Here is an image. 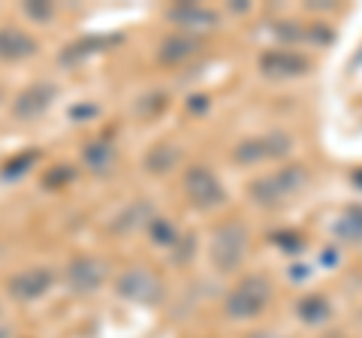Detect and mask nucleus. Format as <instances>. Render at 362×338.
Listing matches in <instances>:
<instances>
[{"mask_svg":"<svg viewBox=\"0 0 362 338\" xmlns=\"http://www.w3.org/2000/svg\"><path fill=\"white\" fill-rule=\"evenodd\" d=\"M115 290L121 293L124 299L145 302V305H151V302H157V299L163 296L160 278H157L154 272H148V269H127V272L118 278Z\"/></svg>","mask_w":362,"mask_h":338,"instance_id":"nucleus-5","label":"nucleus"},{"mask_svg":"<svg viewBox=\"0 0 362 338\" xmlns=\"http://www.w3.org/2000/svg\"><path fill=\"white\" fill-rule=\"evenodd\" d=\"M0 338H9V332H6V330H0Z\"/></svg>","mask_w":362,"mask_h":338,"instance_id":"nucleus-22","label":"nucleus"},{"mask_svg":"<svg viewBox=\"0 0 362 338\" xmlns=\"http://www.w3.org/2000/svg\"><path fill=\"white\" fill-rule=\"evenodd\" d=\"M82 161H85V166L94 169V173H103V169H109L112 161H115V148H112V142H90V145H85Z\"/></svg>","mask_w":362,"mask_h":338,"instance_id":"nucleus-14","label":"nucleus"},{"mask_svg":"<svg viewBox=\"0 0 362 338\" xmlns=\"http://www.w3.org/2000/svg\"><path fill=\"white\" fill-rule=\"evenodd\" d=\"M151 235H154V242L157 245H175V227H173V223H169L166 218H151Z\"/></svg>","mask_w":362,"mask_h":338,"instance_id":"nucleus-17","label":"nucleus"},{"mask_svg":"<svg viewBox=\"0 0 362 338\" xmlns=\"http://www.w3.org/2000/svg\"><path fill=\"white\" fill-rule=\"evenodd\" d=\"M296 311H299V317L305 323H323L326 317H329V302H326L323 296H305Z\"/></svg>","mask_w":362,"mask_h":338,"instance_id":"nucleus-16","label":"nucleus"},{"mask_svg":"<svg viewBox=\"0 0 362 338\" xmlns=\"http://www.w3.org/2000/svg\"><path fill=\"white\" fill-rule=\"evenodd\" d=\"M175 161H178V151L173 145H154L148 157H145V166H148V173H154V175H166L169 169L175 166Z\"/></svg>","mask_w":362,"mask_h":338,"instance_id":"nucleus-15","label":"nucleus"},{"mask_svg":"<svg viewBox=\"0 0 362 338\" xmlns=\"http://www.w3.org/2000/svg\"><path fill=\"white\" fill-rule=\"evenodd\" d=\"M106 278V269L100 260H94V257H76V260L66 266V281H70V287L76 293H94L100 284H103Z\"/></svg>","mask_w":362,"mask_h":338,"instance_id":"nucleus-9","label":"nucleus"},{"mask_svg":"<svg viewBox=\"0 0 362 338\" xmlns=\"http://www.w3.org/2000/svg\"><path fill=\"white\" fill-rule=\"evenodd\" d=\"M52 287V272L49 269H25V272H18L13 281H9V293H13L16 299L21 302H30V299H40L42 293H49Z\"/></svg>","mask_w":362,"mask_h":338,"instance_id":"nucleus-10","label":"nucleus"},{"mask_svg":"<svg viewBox=\"0 0 362 338\" xmlns=\"http://www.w3.org/2000/svg\"><path fill=\"white\" fill-rule=\"evenodd\" d=\"M341 230H344V235H350V239H362V209L359 206H354L347 211Z\"/></svg>","mask_w":362,"mask_h":338,"instance_id":"nucleus-18","label":"nucleus"},{"mask_svg":"<svg viewBox=\"0 0 362 338\" xmlns=\"http://www.w3.org/2000/svg\"><path fill=\"white\" fill-rule=\"evenodd\" d=\"M199 52V42L194 37H187V33H175V37H166L160 52H157V58H160V64L166 66H175V64H185L190 61L194 54Z\"/></svg>","mask_w":362,"mask_h":338,"instance_id":"nucleus-13","label":"nucleus"},{"mask_svg":"<svg viewBox=\"0 0 362 338\" xmlns=\"http://www.w3.org/2000/svg\"><path fill=\"white\" fill-rule=\"evenodd\" d=\"M272 299V287L263 275H251L239 281L230 296H226V314H230L233 320H251V317H259L263 308L269 305Z\"/></svg>","mask_w":362,"mask_h":338,"instance_id":"nucleus-1","label":"nucleus"},{"mask_svg":"<svg viewBox=\"0 0 362 338\" xmlns=\"http://www.w3.org/2000/svg\"><path fill=\"white\" fill-rule=\"evenodd\" d=\"M25 13L33 21H49L54 16V6L52 4H25Z\"/></svg>","mask_w":362,"mask_h":338,"instance_id":"nucleus-19","label":"nucleus"},{"mask_svg":"<svg viewBox=\"0 0 362 338\" xmlns=\"http://www.w3.org/2000/svg\"><path fill=\"white\" fill-rule=\"evenodd\" d=\"M169 18L185 30H209V28L218 25V13L199 6V4H178V6L169 9Z\"/></svg>","mask_w":362,"mask_h":338,"instance_id":"nucleus-12","label":"nucleus"},{"mask_svg":"<svg viewBox=\"0 0 362 338\" xmlns=\"http://www.w3.org/2000/svg\"><path fill=\"white\" fill-rule=\"evenodd\" d=\"M290 151V139L284 133H269V136H259V139H247L239 142L233 148L235 163H259V161H269V157H284Z\"/></svg>","mask_w":362,"mask_h":338,"instance_id":"nucleus-6","label":"nucleus"},{"mask_svg":"<svg viewBox=\"0 0 362 338\" xmlns=\"http://www.w3.org/2000/svg\"><path fill=\"white\" fill-rule=\"evenodd\" d=\"M33 161H37V154H33V151H28V154H21V157H18V161H16V163H9V166H6V175H21V169H25V166H30Z\"/></svg>","mask_w":362,"mask_h":338,"instance_id":"nucleus-20","label":"nucleus"},{"mask_svg":"<svg viewBox=\"0 0 362 338\" xmlns=\"http://www.w3.org/2000/svg\"><path fill=\"white\" fill-rule=\"evenodd\" d=\"M185 194L197 209H218L223 202V187L209 166H190L185 173Z\"/></svg>","mask_w":362,"mask_h":338,"instance_id":"nucleus-4","label":"nucleus"},{"mask_svg":"<svg viewBox=\"0 0 362 338\" xmlns=\"http://www.w3.org/2000/svg\"><path fill=\"white\" fill-rule=\"evenodd\" d=\"M54 97H58V88H54V85H49V82H37V85H30L28 91H21V94L16 97V103H13L16 118L30 121V118L42 115V112L52 106V100H54Z\"/></svg>","mask_w":362,"mask_h":338,"instance_id":"nucleus-8","label":"nucleus"},{"mask_svg":"<svg viewBox=\"0 0 362 338\" xmlns=\"http://www.w3.org/2000/svg\"><path fill=\"white\" fill-rule=\"evenodd\" d=\"M40 49V42L21 28H0V61H25Z\"/></svg>","mask_w":362,"mask_h":338,"instance_id":"nucleus-11","label":"nucleus"},{"mask_svg":"<svg viewBox=\"0 0 362 338\" xmlns=\"http://www.w3.org/2000/svg\"><path fill=\"white\" fill-rule=\"evenodd\" d=\"M305 185V169L302 166H290V169H281L278 175H266V178H257V182L247 187V194L257 206L272 209L278 202H284L293 190H299Z\"/></svg>","mask_w":362,"mask_h":338,"instance_id":"nucleus-3","label":"nucleus"},{"mask_svg":"<svg viewBox=\"0 0 362 338\" xmlns=\"http://www.w3.org/2000/svg\"><path fill=\"white\" fill-rule=\"evenodd\" d=\"M251 338H281V335H275V332H257V335H251Z\"/></svg>","mask_w":362,"mask_h":338,"instance_id":"nucleus-21","label":"nucleus"},{"mask_svg":"<svg viewBox=\"0 0 362 338\" xmlns=\"http://www.w3.org/2000/svg\"><path fill=\"white\" fill-rule=\"evenodd\" d=\"M247 254V230L245 223L230 221L221 223L211 235V263L221 269V272H233L239 269Z\"/></svg>","mask_w":362,"mask_h":338,"instance_id":"nucleus-2","label":"nucleus"},{"mask_svg":"<svg viewBox=\"0 0 362 338\" xmlns=\"http://www.w3.org/2000/svg\"><path fill=\"white\" fill-rule=\"evenodd\" d=\"M259 70L269 78H296L302 73H308V61L299 52L290 49H272L259 58Z\"/></svg>","mask_w":362,"mask_h":338,"instance_id":"nucleus-7","label":"nucleus"}]
</instances>
